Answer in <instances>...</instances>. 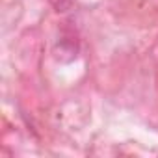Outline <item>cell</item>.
I'll return each instance as SVG.
<instances>
[{"label": "cell", "mask_w": 158, "mask_h": 158, "mask_svg": "<svg viewBox=\"0 0 158 158\" xmlns=\"http://www.w3.org/2000/svg\"><path fill=\"white\" fill-rule=\"evenodd\" d=\"M48 2H50V6H52L56 11H67V10L73 6L74 0H48Z\"/></svg>", "instance_id": "cell-1"}]
</instances>
